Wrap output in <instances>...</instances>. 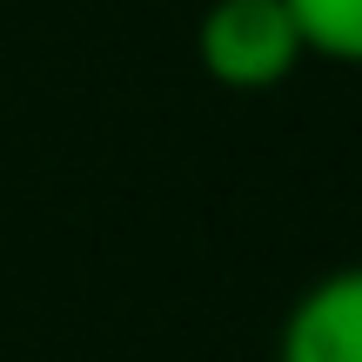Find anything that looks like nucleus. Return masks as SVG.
<instances>
[{"instance_id":"obj_1","label":"nucleus","mask_w":362,"mask_h":362,"mask_svg":"<svg viewBox=\"0 0 362 362\" xmlns=\"http://www.w3.org/2000/svg\"><path fill=\"white\" fill-rule=\"evenodd\" d=\"M194 61L221 88L262 94V88H282L309 61V47H302L288 0H215L194 27Z\"/></svg>"},{"instance_id":"obj_2","label":"nucleus","mask_w":362,"mask_h":362,"mask_svg":"<svg viewBox=\"0 0 362 362\" xmlns=\"http://www.w3.org/2000/svg\"><path fill=\"white\" fill-rule=\"evenodd\" d=\"M275 362H362V262L296 296Z\"/></svg>"},{"instance_id":"obj_3","label":"nucleus","mask_w":362,"mask_h":362,"mask_svg":"<svg viewBox=\"0 0 362 362\" xmlns=\"http://www.w3.org/2000/svg\"><path fill=\"white\" fill-rule=\"evenodd\" d=\"M302 47L336 67H362V0H288Z\"/></svg>"}]
</instances>
